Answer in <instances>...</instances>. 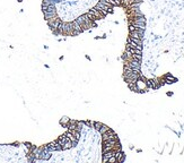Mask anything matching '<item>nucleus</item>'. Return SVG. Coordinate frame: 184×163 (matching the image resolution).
<instances>
[{"instance_id":"obj_2","label":"nucleus","mask_w":184,"mask_h":163,"mask_svg":"<svg viewBox=\"0 0 184 163\" xmlns=\"http://www.w3.org/2000/svg\"><path fill=\"white\" fill-rule=\"evenodd\" d=\"M130 37H132V39L142 40V37H144V30H134V31H131Z\"/></svg>"},{"instance_id":"obj_7","label":"nucleus","mask_w":184,"mask_h":163,"mask_svg":"<svg viewBox=\"0 0 184 163\" xmlns=\"http://www.w3.org/2000/svg\"><path fill=\"white\" fill-rule=\"evenodd\" d=\"M166 80H167V83H173L175 79L173 77H171V76H167V77H166Z\"/></svg>"},{"instance_id":"obj_5","label":"nucleus","mask_w":184,"mask_h":163,"mask_svg":"<svg viewBox=\"0 0 184 163\" xmlns=\"http://www.w3.org/2000/svg\"><path fill=\"white\" fill-rule=\"evenodd\" d=\"M69 121H70V119H69V118H63L62 120H61V124L68 126V124H69Z\"/></svg>"},{"instance_id":"obj_6","label":"nucleus","mask_w":184,"mask_h":163,"mask_svg":"<svg viewBox=\"0 0 184 163\" xmlns=\"http://www.w3.org/2000/svg\"><path fill=\"white\" fill-rule=\"evenodd\" d=\"M106 162H118V160H116V158H115V155H114V156H111V158H108Z\"/></svg>"},{"instance_id":"obj_3","label":"nucleus","mask_w":184,"mask_h":163,"mask_svg":"<svg viewBox=\"0 0 184 163\" xmlns=\"http://www.w3.org/2000/svg\"><path fill=\"white\" fill-rule=\"evenodd\" d=\"M108 129H110V128H108V127H107V126H105V125H103V126H102V127L100 128V130H98V131H100V132H101V134H104V132H105V131H107V130H108Z\"/></svg>"},{"instance_id":"obj_4","label":"nucleus","mask_w":184,"mask_h":163,"mask_svg":"<svg viewBox=\"0 0 184 163\" xmlns=\"http://www.w3.org/2000/svg\"><path fill=\"white\" fill-rule=\"evenodd\" d=\"M93 126H94V128L96 129V130H100V128L103 126V124H101V122H94Z\"/></svg>"},{"instance_id":"obj_1","label":"nucleus","mask_w":184,"mask_h":163,"mask_svg":"<svg viewBox=\"0 0 184 163\" xmlns=\"http://www.w3.org/2000/svg\"><path fill=\"white\" fill-rule=\"evenodd\" d=\"M103 135V141H111V139H118V136L112 130V129H108L107 131H105L104 134H102Z\"/></svg>"}]
</instances>
